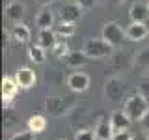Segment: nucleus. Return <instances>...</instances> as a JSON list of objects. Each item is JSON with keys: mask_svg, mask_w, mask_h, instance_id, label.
Returning a JSON list of instances; mask_svg holds the SVG:
<instances>
[{"mask_svg": "<svg viewBox=\"0 0 149 140\" xmlns=\"http://www.w3.org/2000/svg\"><path fill=\"white\" fill-rule=\"evenodd\" d=\"M13 78L17 80L19 88H22V90H28V88L36 86V80H37L36 71L30 67H19L15 71V75H13Z\"/></svg>", "mask_w": 149, "mask_h": 140, "instance_id": "nucleus-4", "label": "nucleus"}, {"mask_svg": "<svg viewBox=\"0 0 149 140\" xmlns=\"http://www.w3.org/2000/svg\"><path fill=\"white\" fill-rule=\"evenodd\" d=\"M67 86L71 88L73 92H86L90 88V75L82 73V71H77V73H71L67 78Z\"/></svg>", "mask_w": 149, "mask_h": 140, "instance_id": "nucleus-5", "label": "nucleus"}, {"mask_svg": "<svg viewBox=\"0 0 149 140\" xmlns=\"http://www.w3.org/2000/svg\"><path fill=\"white\" fill-rule=\"evenodd\" d=\"M146 58H138V64H146V62H149V50H143L142 52Z\"/></svg>", "mask_w": 149, "mask_h": 140, "instance_id": "nucleus-27", "label": "nucleus"}, {"mask_svg": "<svg viewBox=\"0 0 149 140\" xmlns=\"http://www.w3.org/2000/svg\"><path fill=\"white\" fill-rule=\"evenodd\" d=\"M24 13H26L24 11V4H21V2H11V4H8V8H6V17L9 21H13L15 24L22 21Z\"/></svg>", "mask_w": 149, "mask_h": 140, "instance_id": "nucleus-12", "label": "nucleus"}, {"mask_svg": "<svg viewBox=\"0 0 149 140\" xmlns=\"http://www.w3.org/2000/svg\"><path fill=\"white\" fill-rule=\"evenodd\" d=\"M134 140H147V138H143V136H134Z\"/></svg>", "mask_w": 149, "mask_h": 140, "instance_id": "nucleus-30", "label": "nucleus"}, {"mask_svg": "<svg viewBox=\"0 0 149 140\" xmlns=\"http://www.w3.org/2000/svg\"><path fill=\"white\" fill-rule=\"evenodd\" d=\"M84 54L88 58H108L114 50V47L110 43H106L102 37H97V39H88L82 47Z\"/></svg>", "mask_w": 149, "mask_h": 140, "instance_id": "nucleus-2", "label": "nucleus"}, {"mask_svg": "<svg viewBox=\"0 0 149 140\" xmlns=\"http://www.w3.org/2000/svg\"><path fill=\"white\" fill-rule=\"evenodd\" d=\"M112 140H134V134L129 131H121V133H116Z\"/></svg>", "mask_w": 149, "mask_h": 140, "instance_id": "nucleus-25", "label": "nucleus"}, {"mask_svg": "<svg viewBox=\"0 0 149 140\" xmlns=\"http://www.w3.org/2000/svg\"><path fill=\"white\" fill-rule=\"evenodd\" d=\"M82 11L84 9L78 6V4H67V6L62 8V11H60V21H67V22H77L78 19L82 17Z\"/></svg>", "mask_w": 149, "mask_h": 140, "instance_id": "nucleus-10", "label": "nucleus"}, {"mask_svg": "<svg viewBox=\"0 0 149 140\" xmlns=\"http://www.w3.org/2000/svg\"><path fill=\"white\" fill-rule=\"evenodd\" d=\"M74 140H97L95 138V131H90V129L77 131V133H74Z\"/></svg>", "mask_w": 149, "mask_h": 140, "instance_id": "nucleus-22", "label": "nucleus"}, {"mask_svg": "<svg viewBox=\"0 0 149 140\" xmlns=\"http://www.w3.org/2000/svg\"><path fill=\"white\" fill-rule=\"evenodd\" d=\"M129 17L132 22H143L147 24L149 21V6L147 4H142V2H134L132 6L129 8Z\"/></svg>", "mask_w": 149, "mask_h": 140, "instance_id": "nucleus-6", "label": "nucleus"}, {"mask_svg": "<svg viewBox=\"0 0 149 140\" xmlns=\"http://www.w3.org/2000/svg\"><path fill=\"white\" fill-rule=\"evenodd\" d=\"M147 6H149V2H147Z\"/></svg>", "mask_w": 149, "mask_h": 140, "instance_id": "nucleus-31", "label": "nucleus"}, {"mask_svg": "<svg viewBox=\"0 0 149 140\" xmlns=\"http://www.w3.org/2000/svg\"><path fill=\"white\" fill-rule=\"evenodd\" d=\"M123 112L130 118V121H142L149 114V99L142 93H134L125 101Z\"/></svg>", "mask_w": 149, "mask_h": 140, "instance_id": "nucleus-1", "label": "nucleus"}, {"mask_svg": "<svg viewBox=\"0 0 149 140\" xmlns=\"http://www.w3.org/2000/svg\"><path fill=\"white\" fill-rule=\"evenodd\" d=\"M130 123H132V121H130V118L125 114L123 110H114V112H112V116H110V125H112L114 134H116V133H121V131H127Z\"/></svg>", "mask_w": 149, "mask_h": 140, "instance_id": "nucleus-7", "label": "nucleus"}, {"mask_svg": "<svg viewBox=\"0 0 149 140\" xmlns=\"http://www.w3.org/2000/svg\"><path fill=\"white\" fill-rule=\"evenodd\" d=\"M28 129H30L34 134H39V133H43V131L47 129V120L43 118V116H39V114L32 116V118L28 120Z\"/></svg>", "mask_w": 149, "mask_h": 140, "instance_id": "nucleus-19", "label": "nucleus"}, {"mask_svg": "<svg viewBox=\"0 0 149 140\" xmlns=\"http://www.w3.org/2000/svg\"><path fill=\"white\" fill-rule=\"evenodd\" d=\"M138 93H142L143 97H147V99H149V77L140 78V84H138Z\"/></svg>", "mask_w": 149, "mask_h": 140, "instance_id": "nucleus-23", "label": "nucleus"}, {"mask_svg": "<svg viewBox=\"0 0 149 140\" xmlns=\"http://www.w3.org/2000/svg\"><path fill=\"white\" fill-rule=\"evenodd\" d=\"M54 32L58 34L60 37H71L74 36V32H77V22H67V21H60L58 24H56Z\"/></svg>", "mask_w": 149, "mask_h": 140, "instance_id": "nucleus-17", "label": "nucleus"}, {"mask_svg": "<svg viewBox=\"0 0 149 140\" xmlns=\"http://www.w3.org/2000/svg\"><path fill=\"white\" fill-rule=\"evenodd\" d=\"M63 60L69 67H82V65L88 62V56L84 54V50H73V52H69Z\"/></svg>", "mask_w": 149, "mask_h": 140, "instance_id": "nucleus-16", "label": "nucleus"}, {"mask_svg": "<svg viewBox=\"0 0 149 140\" xmlns=\"http://www.w3.org/2000/svg\"><path fill=\"white\" fill-rule=\"evenodd\" d=\"M52 52L56 58H65L71 50H69V45H67V41H58V43L54 45V49H52Z\"/></svg>", "mask_w": 149, "mask_h": 140, "instance_id": "nucleus-21", "label": "nucleus"}, {"mask_svg": "<svg viewBox=\"0 0 149 140\" xmlns=\"http://www.w3.org/2000/svg\"><path fill=\"white\" fill-rule=\"evenodd\" d=\"M9 140H34V133H32L30 129H26V131H19V133H15Z\"/></svg>", "mask_w": 149, "mask_h": 140, "instance_id": "nucleus-24", "label": "nucleus"}, {"mask_svg": "<svg viewBox=\"0 0 149 140\" xmlns=\"http://www.w3.org/2000/svg\"><path fill=\"white\" fill-rule=\"evenodd\" d=\"M11 37L17 41V43H28L30 41V28H28L24 22H17L11 28Z\"/></svg>", "mask_w": 149, "mask_h": 140, "instance_id": "nucleus-14", "label": "nucleus"}, {"mask_svg": "<svg viewBox=\"0 0 149 140\" xmlns=\"http://www.w3.org/2000/svg\"><path fill=\"white\" fill-rule=\"evenodd\" d=\"M62 140H65V138H62Z\"/></svg>", "mask_w": 149, "mask_h": 140, "instance_id": "nucleus-32", "label": "nucleus"}, {"mask_svg": "<svg viewBox=\"0 0 149 140\" xmlns=\"http://www.w3.org/2000/svg\"><path fill=\"white\" fill-rule=\"evenodd\" d=\"M123 90H125V86H121L118 80H112V82H110V86H106V95H108L110 99L118 101L119 97L123 95Z\"/></svg>", "mask_w": 149, "mask_h": 140, "instance_id": "nucleus-20", "label": "nucleus"}, {"mask_svg": "<svg viewBox=\"0 0 149 140\" xmlns=\"http://www.w3.org/2000/svg\"><path fill=\"white\" fill-rule=\"evenodd\" d=\"M56 32L50 28V30H39V36H37V45L43 47V49H54V45L58 43L56 41Z\"/></svg>", "mask_w": 149, "mask_h": 140, "instance_id": "nucleus-13", "label": "nucleus"}, {"mask_svg": "<svg viewBox=\"0 0 149 140\" xmlns=\"http://www.w3.org/2000/svg\"><path fill=\"white\" fill-rule=\"evenodd\" d=\"M147 140H149V136H147Z\"/></svg>", "mask_w": 149, "mask_h": 140, "instance_id": "nucleus-33", "label": "nucleus"}, {"mask_svg": "<svg viewBox=\"0 0 149 140\" xmlns=\"http://www.w3.org/2000/svg\"><path fill=\"white\" fill-rule=\"evenodd\" d=\"M28 58L32 60L34 64H45V60H47V54H45V49L43 47H39V45H30L28 47Z\"/></svg>", "mask_w": 149, "mask_h": 140, "instance_id": "nucleus-18", "label": "nucleus"}, {"mask_svg": "<svg viewBox=\"0 0 149 140\" xmlns=\"http://www.w3.org/2000/svg\"><path fill=\"white\" fill-rule=\"evenodd\" d=\"M127 39L130 41H142L149 36V26L143 24V22H130L127 26Z\"/></svg>", "mask_w": 149, "mask_h": 140, "instance_id": "nucleus-8", "label": "nucleus"}, {"mask_svg": "<svg viewBox=\"0 0 149 140\" xmlns=\"http://www.w3.org/2000/svg\"><path fill=\"white\" fill-rule=\"evenodd\" d=\"M101 37L106 41V43H110L112 47H121L125 41V37H127V32L121 28L118 22L114 21H108L102 24V30H101Z\"/></svg>", "mask_w": 149, "mask_h": 140, "instance_id": "nucleus-3", "label": "nucleus"}, {"mask_svg": "<svg viewBox=\"0 0 149 140\" xmlns=\"http://www.w3.org/2000/svg\"><path fill=\"white\" fill-rule=\"evenodd\" d=\"M19 90V84L13 77H4L2 78V101H4V106L9 105V101L15 97V93Z\"/></svg>", "mask_w": 149, "mask_h": 140, "instance_id": "nucleus-9", "label": "nucleus"}, {"mask_svg": "<svg viewBox=\"0 0 149 140\" xmlns=\"http://www.w3.org/2000/svg\"><path fill=\"white\" fill-rule=\"evenodd\" d=\"M95 138L97 140H112L114 138V131H112L110 120H101L95 127Z\"/></svg>", "mask_w": 149, "mask_h": 140, "instance_id": "nucleus-15", "label": "nucleus"}, {"mask_svg": "<svg viewBox=\"0 0 149 140\" xmlns=\"http://www.w3.org/2000/svg\"><path fill=\"white\" fill-rule=\"evenodd\" d=\"M142 123H143V125H146V127L149 129V114H147V116H146V118H143V120H142Z\"/></svg>", "mask_w": 149, "mask_h": 140, "instance_id": "nucleus-29", "label": "nucleus"}, {"mask_svg": "<svg viewBox=\"0 0 149 140\" xmlns=\"http://www.w3.org/2000/svg\"><path fill=\"white\" fill-rule=\"evenodd\" d=\"M77 4L78 6H80L84 11H86V9H90V8H93L97 4V0H77Z\"/></svg>", "mask_w": 149, "mask_h": 140, "instance_id": "nucleus-26", "label": "nucleus"}, {"mask_svg": "<svg viewBox=\"0 0 149 140\" xmlns=\"http://www.w3.org/2000/svg\"><path fill=\"white\" fill-rule=\"evenodd\" d=\"M37 2L41 4V6H45V8H49V4L52 2V0H37Z\"/></svg>", "mask_w": 149, "mask_h": 140, "instance_id": "nucleus-28", "label": "nucleus"}, {"mask_svg": "<svg viewBox=\"0 0 149 140\" xmlns=\"http://www.w3.org/2000/svg\"><path fill=\"white\" fill-rule=\"evenodd\" d=\"M36 26L39 30H50L54 26V13L50 11V8H43L36 17Z\"/></svg>", "mask_w": 149, "mask_h": 140, "instance_id": "nucleus-11", "label": "nucleus"}]
</instances>
